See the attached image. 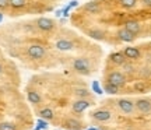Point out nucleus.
<instances>
[{"mask_svg":"<svg viewBox=\"0 0 151 130\" xmlns=\"http://www.w3.org/2000/svg\"><path fill=\"white\" fill-rule=\"evenodd\" d=\"M46 53V49L43 48L42 45H29L27 48V55L34 60L42 59Z\"/></svg>","mask_w":151,"mask_h":130,"instance_id":"1","label":"nucleus"},{"mask_svg":"<svg viewBox=\"0 0 151 130\" xmlns=\"http://www.w3.org/2000/svg\"><path fill=\"white\" fill-rule=\"evenodd\" d=\"M116 105H118V108L126 115H132L136 109L134 102L130 101V99H127V98H120V99H118Z\"/></svg>","mask_w":151,"mask_h":130,"instance_id":"2","label":"nucleus"},{"mask_svg":"<svg viewBox=\"0 0 151 130\" xmlns=\"http://www.w3.org/2000/svg\"><path fill=\"white\" fill-rule=\"evenodd\" d=\"M90 106H91V102L87 98H77L73 102V105H71V109H73L74 113H81V112H84Z\"/></svg>","mask_w":151,"mask_h":130,"instance_id":"3","label":"nucleus"},{"mask_svg":"<svg viewBox=\"0 0 151 130\" xmlns=\"http://www.w3.org/2000/svg\"><path fill=\"white\" fill-rule=\"evenodd\" d=\"M73 67H74L76 71H78L81 74H87L90 71V63L84 57H77L74 60V63H73Z\"/></svg>","mask_w":151,"mask_h":130,"instance_id":"4","label":"nucleus"},{"mask_svg":"<svg viewBox=\"0 0 151 130\" xmlns=\"http://www.w3.org/2000/svg\"><path fill=\"white\" fill-rule=\"evenodd\" d=\"M37 27L43 32H49L55 28V21L50 18H46V17H41L37 20Z\"/></svg>","mask_w":151,"mask_h":130,"instance_id":"5","label":"nucleus"},{"mask_svg":"<svg viewBox=\"0 0 151 130\" xmlns=\"http://www.w3.org/2000/svg\"><path fill=\"white\" fill-rule=\"evenodd\" d=\"M108 83H112V84H115V85H118L120 88V87H123L126 84V77L120 71H112L108 76Z\"/></svg>","mask_w":151,"mask_h":130,"instance_id":"6","label":"nucleus"},{"mask_svg":"<svg viewBox=\"0 0 151 130\" xmlns=\"http://www.w3.org/2000/svg\"><path fill=\"white\" fill-rule=\"evenodd\" d=\"M136 109L141 113H150L151 112V101L147 98H140L134 102Z\"/></svg>","mask_w":151,"mask_h":130,"instance_id":"7","label":"nucleus"},{"mask_svg":"<svg viewBox=\"0 0 151 130\" xmlns=\"http://www.w3.org/2000/svg\"><path fill=\"white\" fill-rule=\"evenodd\" d=\"M92 119H95L97 122H108L112 119V113L106 111V109H98L95 112H92Z\"/></svg>","mask_w":151,"mask_h":130,"instance_id":"8","label":"nucleus"},{"mask_svg":"<svg viewBox=\"0 0 151 130\" xmlns=\"http://www.w3.org/2000/svg\"><path fill=\"white\" fill-rule=\"evenodd\" d=\"M63 127L69 130H81L83 129V123H81L78 119H74V118H70V119H66L63 122Z\"/></svg>","mask_w":151,"mask_h":130,"instance_id":"9","label":"nucleus"},{"mask_svg":"<svg viewBox=\"0 0 151 130\" xmlns=\"http://www.w3.org/2000/svg\"><path fill=\"white\" fill-rule=\"evenodd\" d=\"M123 55L126 56V59H133V60H137L140 59V50L137 48H133V46H129V48H124L123 50Z\"/></svg>","mask_w":151,"mask_h":130,"instance_id":"10","label":"nucleus"},{"mask_svg":"<svg viewBox=\"0 0 151 130\" xmlns=\"http://www.w3.org/2000/svg\"><path fill=\"white\" fill-rule=\"evenodd\" d=\"M118 37H119V39H120V41H123V42H132V41H134V38H136L134 34H132L130 31H127L126 28L119 29Z\"/></svg>","mask_w":151,"mask_h":130,"instance_id":"11","label":"nucleus"},{"mask_svg":"<svg viewBox=\"0 0 151 130\" xmlns=\"http://www.w3.org/2000/svg\"><path fill=\"white\" fill-rule=\"evenodd\" d=\"M109 59H111V62H112L113 65L122 66L126 62V56L123 55V52H115V53H112L109 56Z\"/></svg>","mask_w":151,"mask_h":130,"instance_id":"12","label":"nucleus"},{"mask_svg":"<svg viewBox=\"0 0 151 130\" xmlns=\"http://www.w3.org/2000/svg\"><path fill=\"white\" fill-rule=\"evenodd\" d=\"M27 98H28V101L32 103V105H38V103H41V101H42V97H41V95H39V92L35 91V90H28Z\"/></svg>","mask_w":151,"mask_h":130,"instance_id":"13","label":"nucleus"},{"mask_svg":"<svg viewBox=\"0 0 151 130\" xmlns=\"http://www.w3.org/2000/svg\"><path fill=\"white\" fill-rule=\"evenodd\" d=\"M124 28L127 29V31H130L132 34H134V35H137V34L140 32V24L137 21H134V20H130V21H126V24H124Z\"/></svg>","mask_w":151,"mask_h":130,"instance_id":"14","label":"nucleus"},{"mask_svg":"<svg viewBox=\"0 0 151 130\" xmlns=\"http://www.w3.org/2000/svg\"><path fill=\"white\" fill-rule=\"evenodd\" d=\"M56 48L59 49V50L66 52V50H71V49L74 48V43L71 42V41H67V39H60V41L56 42Z\"/></svg>","mask_w":151,"mask_h":130,"instance_id":"15","label":"nucleus"},{"mask_svg":"<svg viewBox=\"0 0 151 130\" xmlns=\"http://www.w3.org/2000/svg\"><path fill=\"white\" fill-rule=\"evenodd\" d=\"M84 10L88 11V13H92V14H95L98 11L101 10V7H99V3L98 1H90V3H87L84 6Z\"/></svg>","mask_w":151,"mask_h":130,"instance_id":"16","label":"nucleus"},{"mask_svg":"<svg viewBox=\"0 0 151 130\" xmlns=\"http://www.w3.org/2000/svg\"><path fill=\"white\" fill-rule=\"evenodd\" d=\"M53 111L50 108H43L39 111V118L41 119H45V120H52L53 119Z\"/></svg>","mask_w":151,"mask_h":130,"instance_id":"17","label":"nucleus"},{"mask_svg":"<svg viewBox=\"0 0 151 130\" xmlns=\"http://www.w3.org/2000/svg\"><path fill=\"white\" fill-rule=\"evenodd\" d=\"M27 6V0H9V7L18 10V9H24Z\"/></svg>","mask_w":151,"mask_h":130,"instance_id":"18","label":"nucleus"},{"mask_svg":"<svg viewBox=\"0 0 151 130\" xmlns=\"http://www.w3.org/2000/svg\"><path fill=\"white\" fill-rule=\"evenodd\" d=\"M104 91L111 94V95H116V94H119V87L115 85V84H112V83L106 81V84L104 85Z\"/></svg>","mask_w":151,"mask_h":130,"instance_id":"19","label":"nucleus"},{"mask_svg":"<svg viewBox=\"0 0 151 130\" xmlns=\"http://www.w3.org/2000/svg\"><path fill=\"white\" fill-rule=\"evenodd\" d=\"M74 95L77 98H88L90 97V91L87 88H74Z\"/></svg>","mask_w":151,"mask_h":130,"instance_id":"20","label":"nucleus"},{"mask_svg":"<svg viewBox=\"0 0 151 130\" xmlns=\"http://www.w3.org/2000/svg\"><path fill=\"white\" fill-rule=\"evenodd\" d=\"M88 35L91 37L92 39H104V37H105V34L102 32V31H99V29H90L88 31Z\"/></svg>","mask_w":151,"mask_h":130,"instance_id":"21","label":"nucleus"},{"mask_svg":"<svg viewBox=\"0 0 151 130\" xmlns=\"http://www.w3.org/2000/svg\"><path fill=\"white\" fill-rule=\"evenodd\" d=\"M0 130H17V126L11 122H1L0 123Z\"/></svg>","mask_w":151,"mask_h":130,"instance_id":"22","label":"nucleus"},{"mask_svg":"<svg viewBox=\"0 0 151 130\" xmlns=\"http://www.w3.org/2000/svg\"><path fill=\"white\" fill-rule=\"evenodd\" d=\"M120 4L123 6L124 9H133L137 4V0H119Z\"/></svg>","mask_w":151,"mask_h":130,"instance_id":"23","label":"nucleus"},{"mask_svg":"<svg viewBox=\"0 0 151 130\" xmlns=\"http://www.w3.org/2000/svg\"><path fill=\"white\" fill-rule=\"evenodd\" d=\"M134 91H137V92H146L147 91V85L144 84V83H141V81L136 83V84H134Z\"/></svg>","mask_w":151,"mask_h":130,"instance_id":"24","label":"nucleus"},{"mask_svg":"<svg viewBox=\"0 0 151 130\" xmlns=\"http://www.w3.org/2000/svg\"><path fill=\"white\" fill-rule=\"evenodd\" d=\"M9 7V0H0V10H4Z\"/></svg>","mask_w":151,"mask_h":130,"instance_id":"25","label":"nucleus"},{"mask_svg":"<svg viewBox=\"0 0 151 130\" xmlns=\"http://www.w3.org/2000/svg\"><path fill=\"white\" fill-rule=\"evenodd\" d=\"M38 125L41 126L42 129H46V127H48V123L45 122V119H39V120H38Z\"/></svg>","mask_w":151,"mask_h":130,"instance_id":"26","label":"nucleus"},{"mask_svg":"<svg viewBox=\"0 0 151 130\" xmlns=\"http://www.w3.org/2000/svg\"><path fill=\"white\" fill-rule=\"evenodd\" d=\"M126 69V71H133V66H129V65H126V62H124L123 65H122Z\"/></svg>","mask_w":151,"mask_h":130,"instance_id":"27","label":"nucleus"},{"mask_svg":"<svg viewBox=\"0 0 151 130\" xmlns=\"http://www.w3.org/2000/svg\"><path fill=\"white\" fill-rule=\"evenodd\" d=\"M141 1H143V4L146 7H151V0H141Z\"/></svg>","mask_w":151,"mask_h":130,"instance_id":"28","label":"nucleus"},{"mask_svg":"<svg viewBox=\"0 0 151 130\" xmlns=\"http://www.w3.org/2000/svg\"><path fill=\"white\" fill-rule=\"evenodd\" d=\"M94 90L98 92V94H101V90H99V87H98V84L97 83H94Z\"/></svg>","mask_w":151,"mask_h":130,"instance_id":"29","label":"nucleus"},{"mask_svg":"<svg viewBox=\"0 0 151 130\" xmlns=\"http://www.w3.org/2000/svg\"><path fill=\"white\" fill-rule=\"evenodd\" d=\"M70 6H71V7H74V6H77V1H71Z\"/></svg>","mask_w":151,"mask_h":130,"instance_id":"30","label":"nucleus"},{"mask_svg":"<svg viewBox=\"0 0 151 130\" xmlns=\"http://www.w3.org/2000/svg\"><path fill=\"white\" fill-rule=\"evenodd\" d=\"M3 70H4V69H3V66L0 65V74H1V73H3Z\"/></svg>","mask_w":151,"mask_h":130,"instance_id":"31","label":"nucleus"},{"mask_svg":"<svg viewBox=\"0 0 151 130\" xmlns=\"http://www.w3.org/2000/svg\"><path fill=\"white\" fill-rule=\"evenodd\" d=\"M1 20H3V14L0 13V21H1Z\"/></svg>","mask_w":151,"mask_h":130,"instance_id":"32","label":"nucleus"}]
</instances>
